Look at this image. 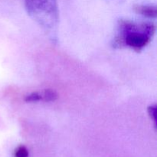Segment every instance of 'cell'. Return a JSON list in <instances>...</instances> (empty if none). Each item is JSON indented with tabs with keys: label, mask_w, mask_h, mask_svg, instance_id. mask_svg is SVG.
<instances>
[{
	"label": "cell",
	"mask_w": 157,
	"mask_h": 157,
	"mask_svg": "<svg viewBox=\"0 0 157 157\" xmlns=\"http://www.w3.org/2000/svg\"><path fill=\"white\" fill-rule=\"evenodd\" d=\"M154 32L155 26L151 23L139 24L121 20L114 45L116 47L127 46L140 52L150 42Z\"/></svg>",
	"instance_id": "1"
},
{
	"label": "cell",
	"mask_w": 157,
	"mask_h": 157,
	"mask_svg": "<svg viewBox=\"0 0 157 157\" xmlns=\"http://www.w3.org/2000/svg\"><path fill=\"white\" fill-rule=\"evenodd\" d=\"M28 14L45 29H52L58 21L57 0H25Z\"/></svg>",
	"instance_id": "2"
},
{
	"label": "cell",
	"mask_w": 157,
	"mask_h": 157,
	"mask_svg": "<svg viewBox=\"0 0 157 157\" xmlns=\"http://www.w3.org/2000/svg\"><path fill=\"white\" fill-rule=\"evenodd\" d=\"M134 11L136 13L148 18H156L157 15L156 7L154 6H135Z\"/></svg>",
	"instance_id": "3"
},
{
	"label": "cell",
	"mask_w": 157,
	"mask_h": 157,
	"mask_svg": "<svg viewBox=\"0 0 157 157\" xmlns=\"http://www.w3.org/2000/svg\"><path fill=\"white\" fill-rule=\"evenodd\" d=\"M41 95V101H46V102H51V101H55L58 98V94L55 90L52 89H46L42 93Z\"/></svg>",
	"instance_id": "4"
},
{
	"label": "cell",
	"mask_w": 157,
	"mask_h": 157,
	"mask_svg": "<svg viewBox=\"0 0 157 157\" xmlns=\"http://www.w3.org/2000/svg\"><path fill=\"white\" fill-rule=\"evenodd\" d=\"M40 101H41V95L38 92H33L25 98L26 102H38Z\"/></svg>",
	"instance_id": "5"
},
{
	"label": "cell",
	"mask_w": 157,
	"mask_h": 157,
	"mask_svg": "<svg viewBox=\"0 0 157 157\" xmlns=\"http://www.w3.org/2000/svg\"><path fill=\"white\" fill-rule=\"evenodd\" d=\"M29 151L24 146H20L16 149L15 152V157H28Z\"/></svg>",
	"instance_id": "6"
},
{
	"label": "cell",
	"mask_w": 157,
	"mask_h": 157,
	"mask_svg": "<svg viewBox=\"0 0 157 157\" xmlns=\"http://www.w3.org/2000/svg\"><path fill=\"white\" fill-rule=\"evenodd\" d=\"M148 113L150 115V118L154 122L155 126H156V115H157V107L156 105L150 106L148 107Z\"/></svg>",
	"instance_id": "7"
}]
</instances>
